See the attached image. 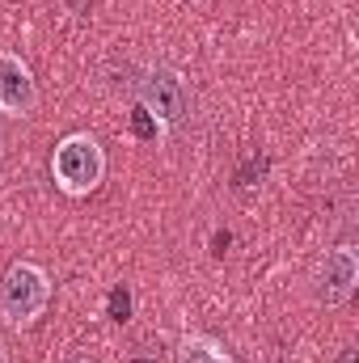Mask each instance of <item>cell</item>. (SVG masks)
Here are the masks:
<instances>
[{
  "instance_id": "3",
  "label": "cell",
  "mask_w": 359,
  "mask_h": 363,
  "mask_svg": "<svg viewBox=\"0 0 359 363\" xmlns=\"http://www.w3.org/2000/svg\"><path fill=\"white\" fill-rule=\"evenodd\" d=\"M136 101H140V110H144L157 127H165V131L182 127L186 114H190V89H186L182 72H174L170 64H148V68L140 72V81H136Z\"/></svg>"
},
{
  "instance_id": "1",
  "label": "cell",
  "mask_w": 359,
  "mask_h": 363,
  "mask_svg": "<svg viewBox=\"0 0 359 363\" xmlns=\"http://www.w3.org/2000/svg\"><path fill=\"white\" fill-rule=\"evenodd\" d=\"M51 178H55V186L68 199L93 194L101 186V178H106V152H101V144L93 140L89 131L64 135L55 144V152H51Z\"/></svg>"
},
{
  "instance_id": "10",
  "label": "cell",
  "mask_w": 359,
  "mask_h": 363,
  "mask_svg": "<svg viewBox=\"0 0 359 363\" xmlns=\"http://www.w3.org/2000/svg\"><path fill=\"white\" fill-rule=\"evenodd\" d=\"M136 363H148V359H136Z\"/></svg>"
},
{
  "instance_id": "5",
  "label": "cell",
  "mask_w": 359,
  "mask_h": 363,
  "mask_svg": "<svg viewBox=\"0 0 359 363\" xmlns=\"http://www.w3.org/2000/svg\"><path fill=\"white\" fill-rule=\"evenodd\" d=\"M34 106H38V81L30 64L13 51H0V114L26 118Z\"/></svg>"
},
{
  "instance_id": "6",
  "label": "cell",
  "mask_w": 359,
  "mask_h": 363,
  "mask_svg": "<svg viewBox=\"0 0 359 363\" xmlns=\"http://www.w3.org/2000/svg\"><path fill=\"white\" fill-rule=\"evenodd\" d=\"M178 363H237L216 338L207 334H186L178 342Z\"/></svg>"
},
{
  "instance_id": "8",
  "label": "cell",
  "mask_w": 359,
  "mask_h": 363,
  "mask_svg": "<svg viewBox=\"0 0 359 363\" xmlns=\"http://www.w3.org/2000/svg\"><path fill=\"white\" fill-rule=\"evenodd\" d=\"M338 363H359V351L355 347H343V351H338Z\"/></svg>"
},
{
  "instance_id": "7",
  "label": "cell",
  "mask_w": 359,
  "mask_h": 363,
  "mask_svg": "<svg viewBox=\"0 0 359 363\" xmlns=\"http://www.w3.org/2000/svg\"><path fill=\"white\" fill-rule=\"evenodd\" d=\"M110 308H114V321H127V313H131V296H127V291H114V296H110Z\"/></svg>"
},
{
  "instance_id": "9",
  "label": "cell",
  "mask_w": 359,
  "mask_h": 363,
  "mask_svg": "<svg viewBox=\"0 0 359 363\" xmlns=\"http://www.w3.org/2000/svg\"><path fill=\"white\" fill-rule=\"evenodd\" d=\"M0 363H9V355H4V347H0Z\"/></svg>"
},
{
  "instance_id": "2",
  "label": "cell",
  "mask_w": 359,
  "mask_h": 363,
  "mask_svg": "<svg viewBox=\"0 0 359 363\" xmlns=\"http://www.w3.org/2000/svg\"><path fill=\"white\" fill-rule=\"evenodd\" d=\"M51 304V274L38 262H13L0 279V321L9 330L34 325Z\"/></svg>"
},
{
  "instance_id": "4",
  "label": "cell",
  "mask_w": 359,
  "mask_h": 363,
  "mask_svg": "<svg viewBox=\"0 0 359 363\" xmlns=\"http://www.w3.org/2000/svg\"><path fill=\"white\" fill-rule=\"evenodd\" d=\"M355 287H359L355 245H334V250L317 262V271H313V296H317L326 308H338V304H347V300L355 296Z\"/></svg>"
}]
</instances>
